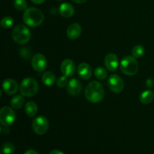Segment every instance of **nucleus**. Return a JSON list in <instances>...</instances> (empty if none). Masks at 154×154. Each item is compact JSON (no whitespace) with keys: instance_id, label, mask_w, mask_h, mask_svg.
Instances as JSON below:
<instances>
[{"instance_id":"obj_6","label":"nucleus","mask_w":154,"mask_h":154,"mask_svg":"<svg viewBox=\"0 0 154 154\" xmlns=\"http://www.w3.org/2000/svg\"><path fill=\"white\" fill-rule=\"evenodd\" d=\"M16 119V114L13 108L8 106H4L0 111V123L3 126H10L14 122Z\"/></svg>"},{"instance_id":"obj_32","label":"nucleus","mask_w":154,"mask_h":154,"mask_svg":"<svg viewBox=\"0 0 154 154\" xmlns=\"http://www.w3.org/2000/svg\"><path fill=\"white\" fill-rule=\"evenodd\" d=\"M153 154H154V153H153Z\"/></svg>"},{"instance_id":"obj_8","label":"nucleus","mask_w":154,"mask_h":154,"mask_svg":"<svg viewBox=\"0 0 154 154\" xmlns=\"http://www.w3.org/2000/svg\"><path fill=\"white\" fill-rule=\"evenodd\" d=\"M32 66L36 72H42L48 67V60L42 54H36L32 58Z\"/></svg>"},{"instance_id":"obj_19","label":"nucleus","mask_w":154,"mask_h":154,"mask_svg":"<svg viewBox=\"0 0 154 154\" xmlns=\"http://www.w3.org/2000/svg\"><path fill=\"white\" fill-rule=\"evenodd\" d=\"M25 112L29 117H33L36 115L38 112V106L35 102L29 101L25 105Z\"/></svg>"},{"instance_id":"obj_4","label":"nucleus","mask_w":154,"mask_h":154,"mask_svg":"<svg viewBox=\"0 0 154 154\" xmlns=\"http://www.w3.org/2000/svg\"><path fill=\"white\" fill-rule=\"evenodd\" d=\"M120 70L128 76H132L137 74L138 71V63L136 58L133 56L123 57L120 62Z\"/></svg>"},{"instance_id":"obj_3","label":"nucleus","mask_w":154,"mask_h":154,"mask_svg":"<svg viewBox=\"0 0 154 154\" xmlns=\"http://www.w3.org/2000/svg\"><path fill=\"white\" fill-rule=\"evenodd\" d=\"M38 91V84L37 81L32 78H25L20 86V92L22 96L26 97H33Z\"/></svg>"},{"instance_id":"obj_22","label":"nucleus","mask_w":154,"mask_h":154,"mask_svg":"<svg viewBox=\"0 0 154 154\" xmlns=\"http://www.w3.org/2000/svg\"><path fill=\"white\" fill-rule=\"evenodd\" d=\"M144 51H145V50H144V47H143L142 45H135V46L132 48V56H133L135 58L138 59L144 55Z\"/></svg>"},{"instance_id":"obj_20","label":"nucleus","mask_w":154,"mask_h":154,"mask_svg":"<svg viewBox=\"0 0 154 154\" xmlns=\"http://www.w3.org/2000/svg\"><path fill=\"white\" fill-rule=\"evenodd\" d=\"M154 99V93L151 90H146V91L143 92L140 96V102L144 105H147L150 104V102H153Z\"/></svg>"},{"instance_id":"obj_13","label":"nucleus","mask_w":154,"mask_h":154,"mask_svg":"<svg viewBox=\"0 0 154 154\" xmlns=\"http://www.w3.org/2000/svg\"><path fill=\"white\" fill-rule=\"evenodd\" d=\"M81 33H82V29L81 25L77 23L71 24L66 30V35L71 40H76L81 36Z\"/></svg>"},{"instance_id":"obj_28","label":"nucleus","mask_w":154,"mask_h":154,"mask_svg":"<svg viewBox=\"0 0 154 154\" xmlns=\"http://www.w3.org/2000/svg\"><path fill=\"white\" fill-rule=\"evenodd\" d=\"M49 154H65V153L59 150H52V151L50 152Z\"/></svg>"},{"instance_id":"obj_16","label":"nucleus","mask_w":154,"mask_h":154,"mask_svg":"<svg viewBox=\"0 0 154 154\" xmlns=\"http://www.w3.org/2000/svg\"><path fill=\"white\" fill-rule=\"evenodd\" d=\"M59 12L63 17H71L75 14V8L69 3H63L59 8Z\"/></svg>"},{"instance_id":"obj_5","label":"nucleus","mask_w":154,"mask_h":154,"mask_svg":"<svg viewBox=\"0 0 154 154\" xmlns=\"http://www.w3.org/2000/svg\"><path fill=\"white\" fill-rule=\"evenodd\" d=\"M11 36L13 40L19 45H24L29 41L31 32L26 26L19 24L12 31Z\"/></svg>"},{"instance_id":"obj_18","label":"nucleus","mask_w":154,"mask_h":154,"mask_svg":"<svg viewBox=\"0 0 154 154\" xmlns=\"http://www.w3.org/2000/svg\"><path fill=\"white\" fill-rule=\"evenodd\" d=\"M42 82L45 85L48 86V87H51V86H53L54 84H55L56 81V76L53 72H45V73L42 75Z\"/></svg>"},{"instance_id":"obj_27","label":"nucleus","mask_w":154,"mask_h":154,"mask_svg":"<svg viewBox=\"0 0 154 154\" xmlns=\"http://www.w3.org/2000/svg\"><path fill=\"white\" fill-rule=\"evenodd\" d=\"M24 154H38V153L37 151H35V150H32V149H29V150H26Z\"/></svg>"},{"instance_id":"obj_1","label":"nucleus","mask_w":154,"mask_h":154,"mask_svg":"<svg viewBox=\"0 0 154 154\" xmlns=\"http://www.w3.org/2000/svg\"><path fill=\"white\" fill-rule=\"evenodd\" d=\"M105 96V90L100 83L98 81H92L87 84L85 88V96L87 101L92 103H98L103 99Z\"/></svg>"},{"instance_id":"obj_12","label":"nucleus","mask_w":154,"mask_h":154,"mask_svg":"<svg viewBox=\"0 0 154 154\" xmlns=\"http://www.w3.org/2000/svg\"><path fill=\"white\" fill-rule=\"evenodd\" d=\"M2 89L8 95H14L18 90V84L14 79H6L3 81Z\"/></svg>"},{"instance_id":"obj_26","label":"nucleus","mask_w":154,"mask_h":154,"mask_svg":"<svg viewBox=\"0 0 154 154\" xmlns=\"http://www.w3.org/2000/svg\"><path fill=\"white\" fill-rule=\"evenodd\" d=\"M69 82H68V80L66 78V77L65 75H62V76L59 77L57 81V84L59 87H65L66 85H68Z\"/></svg>"},{"instance_id":"obj_30","label":"nucleus","mask_w":154,"mask_h":154,"mask_svg":"<svg viewBox=\"0 0 154 154\" xmlns=\"http://www.w3.org/2000/svg\"><path fill=\"white\" fill-rule=\"evenodd\" d=\"M72 1L75 3H78V4H83V3L87 2V0H72Z\"/></svg>"},{"instance_id":"obj_24","label":"nucleus","mask_w":154,"mask_h":154,"mask_svg":"<svg viewBox=\"0 0 154 154\" xmlns=\"http://www.w3.org/2000/svg\"><path fill=\"white\" fill-rule=\"evenodd\" d=\"M14 6L18 11H24L27 9V2L26 0H14Z\"/></svg>"},{"instance_id":"obj_7","label":"nucleus","mask_w":154,"mask_h":154,"mask_svg":"<svg viewBox=\"0 0 154 154\" xmlns=\"http://www.w3.org/2000/svg\"><path fill=\"white\" fill-rule=\"evenodd\" d=\"M32 126L35 133L42 135L48 132L49 129V122L44 116H38L33 120Z\"/></svg>"},{"instance_id":"obj_17","label":"nucleus","mask_w":154,"mask_h":154,"mask_svg":"<svg viewBox=\"0 0 154 154\" xmlns=\"http://www.w3.org/2000/svg\"><path fill=\"white\" fill-rule=\"evenodd\" d=\"M24 102H25V99H24L23 96H22V95H15L11 99V106L14 109H20V108L23 106Z\"/></svg>"},{"instance_id":"obj_31","label":"nucleus","mask_w":154,"mask_h":154,"mask_svg":"<svg viewBox=\"0 0 154 154\" xmlns=\"http://www.w3.org/2000/svg\"><path fill=\"white\" fill-rule=\"evenodd\" d=\"M57 1H62V0H57Z\"/></svg>"},{"instance_id":"obj_25","label":"nucleus","mask_w":154,"mask_h":154,"mask_svg":"<svg viewBox=\"0 0 154 154\" xmlns=\"http://www.w3.org/2000/svg\"><path fill=\"white\" fill-rule=\"evenodd\" d=\"M14 23V20L13 18L11 17L7 16V17H5L1 21V26L2 27L5 29H8L13 25Z\"/></svg>"},{"instance_id":"obj_14","label":"nucleus","mask_w":154,"mask_h":154,"mask_svg":"<svg viewBox=\"0 0 154 154\" xmlns=\"http://www.w3.org/2000/svg\"><path fill=\"white\" fill-rule=\"evenodd\" d=\"M119 65V60L114 54H108L105 58V66L107 70L114 72L117 70Z\"/></svg>"},{"instance_id":"obj_23","label":"nucleus","mask_w":154,"mask_h":154,"mask_svg":"<svg viewBox=\"0 0 154 154\" xmlns=\"http://www.w3.org/2000/svg\"><path fill=\"white\" fill-rule=\"evenodd\" d=\"M14 146L10 142L5 143L2 147V153L3 154H14Z\"/></svg>"},{"instance_id":"obj_10","label":"nucleus","mask_w":154,"mask_h":154,"mask_svg":"<svg viewBox=\"0 0 154 154\" xmlns=\"http://www.w3.org/2000/svg\"><path fill=\"white\" fill-rule=\"evenodd\" d=\"M60 70H61L62 74L66 77H72L76 71V66L72 60L66 59L61 63Z\"/></svg>"},{"instance_id":"obj_29","label":"nucleus","mask_w":154,"mask_h":154,"mask_svg":"<svg viewBox=\"0 0 154 154\" xmlns=\"http://www.w3.org/2000/svg\"><path fill=\"white\" fill-rule=\"evenodd\" d=\"M31 1L33 3H35V4L40 5V4H42V3H43L45 0H31Z\"/></svg>"},{"instance_id":"obj_11","label":"nucleus","mask_w":154,"mask_h":154,"mask_svg":"<svg viewBox=\"0 0 154 154\" xmlns=\"http://www.w3.org/2000/svg\"><path fill=\"white\" fill-rule=\"evenodd\" d=\"M81 90H82V84L81 81L75 78L69 81L67 85V91L71 96H78L81 93Z\"/></svg>"},{"instance_id":"obj_2","label":"nucleus","mask_w":154,"mask_h":154,"mask_svg":"<svg viewBox=\"0 0 154 154\" xmlns=\"http://www.w3.org/2000/svg\"><path fill=\"white\" fill-rule=\"evenodd\" d=\"M45 17L42 11L36 8H29L23 16V20L29 26H38L43 23Z\"/></svg>"},{"instance_id":"obj_15","label":"nucleus","mask_w":154,"mask_h":154,"mask_svg":"<svg viewBox=\"0 0 154 154\" xmlns=\"http://www.w3.org/2000/svg\"><path fill=\"white\" fill-rule=\"evenodd\" d=\"M78 74L80 78L84 80H88L91 78L92 69L88 63H82L78 66Z\"/></svg>"},{"instance_id":"obj_9","label":"nucleus","mask_w":154,"mask_h":154,"mask_svg":"<svg viewBox=\"0 0 154 154\" xmlns=\"http://www.w3.org/2000/svg\"><path fill=\"white\" fill-rule=\"evenodd\" d=\"M108 85L110 90L116 93H120L124 89V82L123 79L117 75H112L109 77Z\"/></svg>"},{"instance_id":"obj_21","label":"nucleus","mask_w":154,"mask_h":154,"mask_svg":"<svg viewBox=\"0 0 154 154\" xmlns=\"http://www.w3.org/2000/svg\"><path fill=\"white\" fill-rule=\"evenodd\" d=\"M94 75L95 77L97 78L98 80H100V81H102V80L106 79L107 77H108V72L105 69H104L103 67H97L94 71Z\"/></svg>"}]
</instances>
